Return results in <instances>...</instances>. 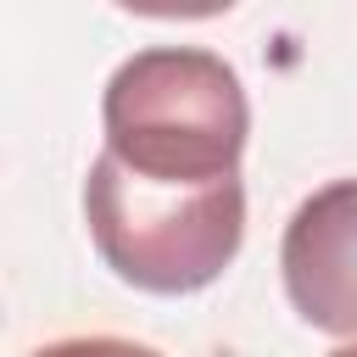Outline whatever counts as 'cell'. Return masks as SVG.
I'll use <instances>...</instances> for the list:
<instances>
[{"mask_svg": "<svg viewBox=\"0 0 357 357\" xmlns=\"http://www.w3.org/2000/svg\"><path fill=\"white\" fill-rule=\"evenodd\" d=\"M100 128L106 156L151 184H218L240 178L251 100L218 50L151 45L106 78Z\"/></svg>", "mask_w": 357, "mask_h": 357, "instance_id": "1", "label": "cell"}, {"mask_svg": "<svg viewBox=\"0 0 357 357\" xmlns=\"http://www.w3.org/2000/svg\"><path fill=\"white\" fill-rule=\"evenodd\" d=\"M84 223L123 284L145 296H190L240 257L245 184H151L100 151L84 178Z\"/></svg>", "mask_w": 357, "mask_h": 357, "instance_id": "2", "label": "cell"}, {"mask_svg": "<svg viewBox=\"0 0 357 357\" xmlns=\"http://www.w3.org/2000/svg\"><path fill=\"white\" fill-rule=\"evenodd\" d=\"M279 273L301 324L357 340V178H335L290 212Z\"/></svg>", "mask_w": 357, "mask_h": 357, "instance_id": "3", "label": "cell"}, {"mask_svg": "<svg viewBox=\"0 0 357 357\" xmlns=\"http://www.w3.org/2000/svg\"><path fill=\"white\" fill-rule=\"evenodd\" d=\"M33 357H162L139 340H123V335H73V340H50L39 346Z\"/></svg>", "mask_w": 357, "mask_h": 357, "instance_id": "4", "label": "cell"}, {"mask_svg": "<svg viewBox=\"0 0 357 357\" xmlns=\"http://www.w3.org/2000/svg\"><path fill=\"white\" fill-rule=\"evenodd\" d=\"M329 357H357V346H340V351H329Z\"/></svg>", "mask_w": 357, "mask_h": 357, "instance_id": "5", "label": "cell"}]
</instances>
